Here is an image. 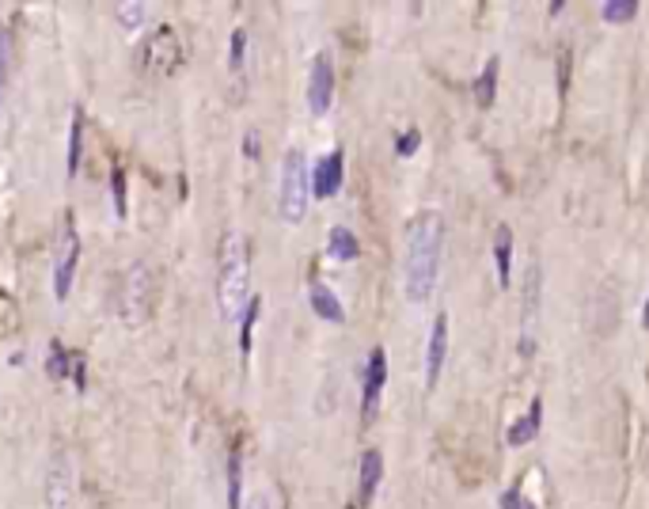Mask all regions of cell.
<instances>
[{"instance_id":"cell-15","label":"cell","mask_w":649,"mask_h":509,"mask_svg":"<svg viewBox=\"0 0 649 509\" xmlns=\"http://www.w3.org/2000/svg\"><path fill=\"white\" fill-rule=\"evenodd\" d=\"M327 255L335 263H354L357 255H361V244H357V236L349 232L346 225H335L327 232Z\"/></svg>"},{"instance_id":"cell-22","label":"cell","mask_w":649,"mask_h":509,"mask_svg":"<svg viewBox=\"0 0 649 509\" xmlns=\"http://www.w3.org/2000/svg\"><path fill=\"white\" fill-rule=\"evenodd\" d=\"M110 202H115V217L122 221L125 217V171L122 168L110 171Z\"/></svg>"},{"instance_id":"cell-30","label":"cell","mask_w":649,"mask_h":509,"mask_svg":"<svg viewBox=\"0 0 649 509\" xmlns=\"http://www.w3.org/2000/svg\"><path fill=\"white\" fill-rule=\"evenodd\" d=\"M642 327L649 331V297H645V304H642Z\"/></svg>"},{"instance_id":"cell-24","label":"cell","mask_w":649,"mask_h":509,"mask_svg":"<svg viewBox=\"0 0 649 509\" xmlns=\"http://www.w3.org/2000/svg\"><path fill=\"white\" fill-rule=\"evenodd\" d=\"M118 23L125 27V31H137L141 23H144V15H148V8L144 5H118Z\"/></svg>"},{"instance_id":"cell-2","label":"cell","mask_w":649,"mask_h":509,"mask_svg":"<svg viewBox=\"0 0 649 509\" xmlns=\"http://www.w3.org/2000/svg\"><path fill=\"white\" fill-rule=\"evenodd\" d=\"M251 304V247L244 232H225L217 263V312L225 323H239Z\"/></svg>"},{"instance_id":"cell-1","label":"cell","mask_w":649,"mask_h":509,"mask_svg":"<svg viewBox=\"0 0 649 509\" xmlns=\"http://www.w3.org/2000/svg\"><path fill=\"white\" fill-rule=\"evenodd\" d=\"M444 259V217L422 209L403 225V297L425 304L433 297Z\"/></svg>"},{"instance_id":"cell-16","label":"cell","mask_w":649,"mask_h":509,"mask_svg":"<svg viewBox=\"0 0 649 509\" xmlns=\"http://www.w3.org/2000/svg\"><path fill=\"white\" fill-rule=\"evenodd\" d=\"M497 72H502V61L490 58L487 65H482L478 77H475V88H471V92H475V106H478V111H490V106H494V96H497Z\"/></svg>"},{"instance_id":"cell-8","label":"cell","mask_w":649,"mask_h":509,"mask_svg":"<svg viewBox=\"0 0 649 509\" xmlns=\"http://www.w3.org/2000/svg\"><path fill=\"white\" fill-rule=\"evenodd\" d=\"M444 361H449V316L437 312L430 323V338H425V392H437Z\"/></svg>"},{"instance_id":"cell-18","label":"cell","mask_w":649,"mask_h":509,"mask_svg":"<svg viewBox=\"0 0 649 509\" xmlns=\"http://www.w3.org/2000/svg\"><path fill=\"white\" fill-rule=\"evenodd\" d=\"M638 12H642L638 0H604L600 5L604 23H630V20H638Z\"/></svg>"},{"instance_id":"cell-20","label":"cell","mask_w":649,"mask_h":509,"mask_svg":"<svg viewBox=\"0 0 649 509\" xmlns=\"http://www.w3.org/2000/svg\"><path fill=\"white\" fill-rule=\"evenodd\" d=\"M80 156H84V118L77 111L72 115V130H69V179L80 171Z\"/></svg>"},{"instance_id":"cell-10","label":"cell","mask_w":649,"mask_h":509,"mask_svg":"<svg viewBox=\"0 0 649 509\" xmlns=\"http://www.w3.org/2000/svg\"><path fill=\"white\" fill-rule=\"evenodd\" d=\"M72 460L65 452H53L50 457V467H46V505L50 509H69L72 502Z\"/></svg>"},{"instance_id":"cell-27","label":"cell","mask_w":649,"mask_h":509,"mask_svg":"<svg viewBox=\"0 0 649 509\" xmlns=\"http://www.w3.org/2000/svg\"><path fill=\"white\" fill-rule=\"evenodd\" d=\"M418 144H422V130H406V134H399V141H395V153H399V156H414Z\"/></svg>"},{"instance_id":"cell-26","label":"cell","mask_w":649,"mask_h":509,"mask_svg":"<svg viewBox=\"0 0 649 509\" xmlns=\"http://www.w3.org/2000/svg\"><path fill=\"white\" fill-rule=\"evenodd\" d=\"M497 505H502V509H535V502L524 495V490H516V486L502 490V498H497Z\"/></svg>"},{"instance_id":"cell-12","label":"cell","mask_w":649,"mask_h":509,"mask_svg":"<svg viewBox=\"0 0 649 509\" xmlns=\"http://www.w3.org/2000/svg\"><path fill=\"white\" fill-rule=\"evenodd\" d=\"M540 422H543V399L535 395V399H532V407L505 430V445H509V449H521V445L535 441V433H540Z\"/></svg>"},{"instance_id":"cell-21","label":"cell","mask_w":649,"mask_h":509,"mask_svg":"<svg viewBox=\"0 0 649 509\" xmlns=\"http://www.w3.org/2000/svg\"><path fill=\"white\" fill-rule=\"evenodd\" d=\"M258 308H263V301L258 297H251V304H247V312L239 316V354L244 357H251V331H255V319H258Z\"/></svg>"},{"instance_id":"cell-7","label":"cell","mask_w":649,"mask_h":509,"mask_svg":"<svg viewBox=\"0 0 649 509\" xmlns=\"http://www.w3.org/2000/svg\"><path fill=\"white\" fill-rule=\"evenodd\" d=\"M77 263H80V236L72 225H65L58 259H53V301H69L72 278H77Z\"/></svg>"},{"instance_id":"cell-11","label":"cell","mask_w":649,"mask_h":509,"mask_svg":"<svg viewBox=\"0 0 649 509\" xmlns=\"http://www.w3.org/2000/svg\"><path fill=\"white\" fill-rule=\"evenodd\" d=\"M380 479H384V457H380V449H365V452H361V467H357V505H361V509L376 498Z\"/></svg>"},{"instance_id":"cell-3","label":"cell","mask_w":649,"mask_h":509,"mask_svg":"<svg viewBox=\"0 0 649 509\" xmlns=\"http://www.w3.org/2000/svg\"><path fill=\"white\" fill-rule=\"evenodd\" d=\"M311 206V163L304 149H285L282 175H277V217L285 225H304Z\"/></svg>"},{"instance_id":"cell-14","label":"cell","mask_w":649,"mask_h":509,"mask_svg":"<svg viewBox=\"0 0 649 509\" xmlns=\"http://www.w3.org/2000/svg\"><path fill=\"white\" fill-rule=\"evenodd\" d=\"M494 270H497V282L509 285L513 278V228L509 225L494 228Z\"/></svg>"},{"instance_id":"cell-4","label":"cell","mask_w":649,"mask_h":509,"mask_svg":"<svg viewBox=\"0 0 649 509\" xmlns=\"http://www.w3.org/2000/svg\"><path fill=\"white\" fill-rule=\"evenodd\" d=\"M330 103H335V61H330V53H315L311 58V69H308V111L315 118H323L330 111Z\"/></svg>"},{"instance_id":"cell-23","label":"cell","mask_w":649,"mask_h":509,"mask_svg":"<svg viewBox=\"0 0 649 509\" xmlns=\"http://www.w3.org/2000/svg\"><path fill=\"white\" fill-rule=\"evenodd\" d=\"M46 373H50V376H58V380L72 373V369H69V350L61 347V342H53V347H50V361H46Z\"/></svg>"},{"instance_id":"cell-9","label":"cell","mask_w":649,"mask_h":509,"mask_svg":"<svg viewBox=\"0 0 649 509\" xmlns=\"http://www.w3.org/2000/svg\"><path fill=\"white\" fill-rule=\"evenodd\" d=\"M346 183V156L342 149L335 153H327L323 160H315V168H311V198H320V202H327V198H335Z\"/></svg>"},{"instance_id":"cell-6","label":"cell","mask_w":649,"mask_h":509,"mask_svg":"<svg viewBox=\"0 0 649 509\" xmlns=\"http://www.w3.org/2000/svg\"><path fill=\"white\" fill-rule=\"evenodd\" d=\"M384 384H387V350L373 347L368 350V361H365V373H361V418L365 422H373Z\"/></svg>"},{"instance_id":"cell-19","label":"cell","mask_w":649,"mask_h":509,"mask_svg":"<svg viewBox=\"0 0 649 509\" xmlns=\"http://www.w3.org/2000/svg\"><path fill=\"white\" fill-rule=\"evenodd\" d=\"M8 84H12V34L0 23V106L8 99Z\"/></svg>"},{"instance_id":"cell-13","label":"cell","mask_w":649,"mask_h":509,"mask_svg":"<svg viewBox=\"0 0 649 509\" xmlns=\"http://www.w3.org/2000/svg\"><path fill=\"white\" fill-rule=\"evenodd\" d=\"M308 304H311V312L320 316V319H327V323H342L346 319V308H342L338 293L330 285H323V282L308 285Z\"/></svg>"},{"instance_id":"cell-28","label":"cell","mask_w":649,"mask_h":509,"mask_svg":"<svg viewBox=\"0 0 649 509\" xmlns=\"http://www.w3.org/2000/svg\"><path fill=\"white\" fill-rule=\"evenodd\" d=\"M72 380H77V388H80V392L88 388V373H84V357H77V366H72Z\"/></svg>"},{"instance_id":"cell-17","label":"cell","mask_w":649,"mask_h":509,"mask_svg":"<svg viewBox=\"0 0 649 509\" xmlns=\"http://www.w3.org/2000/svg\"><path fill=\"white\" fill-rule=\"evenodd\" d=\"M228 509H244V457L228 452Z\"/></svg>"},{"instance_id":"cell-5","label":"cell","mask_w":649,"mask_h":509,"mask_svg":"<svg viewBox=\"0 0 649 509\" xmlns=\"http://www.w3.org/2000/svg\"><path fill=\"white\" fill-rule=\"evenodd\" d=\"M148 289H153V274L144 263H134L122 278V319L137 327L148 316Z\"/></svg>"},{"instance_id":"cell-25","label":"cell","mask_w":649,"mask_h":509,"mask_svg":"<svg viewBox=\"0 0 649 509\" xmlns=\"http://www.w3.org/2000/svg\"><path fill=\"white\" fill-rule=\"evenodd\" d=\"M244 58H247V31H244V27H236V31H232V53H228L232 72L244 69Z\"/></svg>"},{"instance_id":"cell-29","label":"cell","mask_w":649,"mask_h":509,"mask_svg":"<svg viewBox=\"0 0 649 509\" xmlns=\"http://www.w3.org/2000/svg\"><path fill=\"white\" fill-rule=\"evenodd\" d=\"M244 149H247V156H258V134H255V130L247 134V144H244Z\"/></svg>"}]
</instances>
